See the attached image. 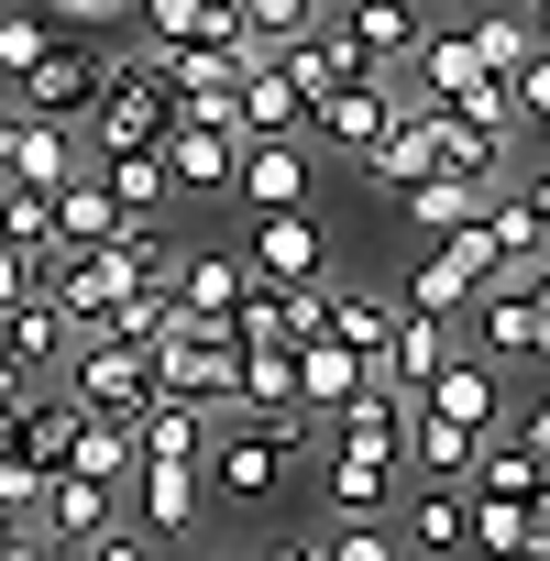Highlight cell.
<instances>
[{
    "mask_svg": "<svg viewBox=\"0 0 550 561\" xmlns=\"http://www.w3.org/2000/svg\"><path fill=\"white\" fill-rule=\"evenodd\" d=\"M275 78H287V89H298V100L320 111L331 89H353V78H375V67H364V56H353L342 34H309V45H287V56H275Z\"/></svg>",
    "mask_w": 550,
    "mask_h": 561,
    "instance_id": "27",
    "label": "cell"
},
{
    "mask_svg": "<svg viewBox=\"0 0 550 561\" xmlns=\"http://www.w3.org/2000/svg\"><path fill=\"white\" fill-rule=\"evenodd\" d=\"M506 111H517V133H539V144H550V56H528V67L506 78Z\"/></svg>",
    "mask_w": 550,
    "mask_h": 561,
    "instance_id": "39",
    "label": "cell"
},
{
    "mask_svg": "<svg viewBox=\"0 0 550 561\" xmlns=\"http://www.w3.org/2000/svg\"><path fill=\"white\" fill-rule=\"evenodd\" d=\"M89 176L111 187V209H122V220H165V198H176L154 144H133V154H89Z\"/></svg>",
    "mask_w": 550,
    "mask_h": 561,
    "instance_id": "23",
    "label": "cell"
},
{
    "mask_svg": "<svg viewBox=\"0 0 550 561\" xmlns=\"http://www.w3.org/2000/svg\"><path fill=\"white\" fill-rule=\"evenodd\" d=\"M287 375H298V419H331V408H353L375 375H364V353H342L331 331H309L298 353H287Z\"/></svg>",
    "mask_w": 550,
    "mask_h": 561,
    "instance_id": "18",
    "label": "cell"
},
{
    "mask_svg": "<svg viewBox=\"0 0 550 561\" xmlns=\"http://www.w3.org/2000/svg\"><path fill=\"white\" fill-rule=\"evenodd\" d=\"M56 45H67V34L34 12V0H0V89H23V78L56 56Z\"/></svg>",
    "mask_w": 550,
    "mask_h": 561,
    "instance_id": "33",
    "label": "cell"
},
{
    "mask_svg": "<svg viewBox=\"0 0 550 561\" xmlns=\"http://www.w3.org/2000/svg\"><path fill=\"white\" fill-rule=\"evenodd\" d=\"M386 122H397V78H353V89H331V100L309 111V154L331 144L342 165H364V144H375Z\"/></svg>",
    "mask_w": 550,
    "mask_h": 561,
    "instance_id": "14",
    "label": "cell"
},
{
    "mask_svg": "<svg viewBox=\"0 0 550 561\" xmlns=\"http://www.w3.org/2000/svg\"><path fill=\"white\" fill-rule=\"evenodd\" d=\"M397 430H408V397H386V386H364L353 408L320 419V440H375V451H397Z\"/></svg>",
    "mask_w": 550,
    "mask_h": 561,
    "instance_id": "36",
    "label": "cell"
},
{
    "mask_svg": "<svg viewBox=\"0 0 550 561\" xmlns=\"http://www.w3.org/2000/svg\"><path fill=\"white\" fill-rule=\"evenodd\" d=\"M264 561H320V539H287V550H264Z\"/></svg>",
    "mask_w": 550,
    "mask_h": 561,
    "instance_id": "49",
    "label": "cell"
},
{
    "mask_svg": "<svg viewBox=\"0 0 550 561\" xmlns=\"http://www.w3.org/2000/svg\"><path fill=\"white\" fill-rule=\"evenodd\" d=\"M242 144H309V100L275 78V67L242 78Z\"/></svg>",
    "mask_w": 550,
    "mask_h": 561,
    "instance_id": "29",
    "label": "cell"
},
{
    "mask_svg": "<svg viewBox=\"0 0 550 561\" xmlns=\"http://www.w3.org/2000/svg\"><path fill=\"white\" fill-rule=\"evenodd\" d=\"M45 561H89V550H45Z\"/></svg>",
    "mask_w": 550,
    "mask_h": 561,
    "instance_id": "52",
    "label": "cell"
},
{
    "mask_svg": "<svg viewBox=\"0 0 550 561\" xmlns=\"http://www.w3.org/2000/svg\"><path fill=\"white\" fill-rule=\"evenodd\" d=\"M473 12H484V0H473Z\"/></svg>",
    "mask_w": 550,
    "mask_h": 561,
    "instance_id": "53",
    "label": "cell"
},
{
    "mask_svg": "<svg viewBox=\"0 0 550 561\" xmlns=\"http://www.w3.org/2000/svg\"><path fill=\"white\" fill-rule=\"evenodd\" d=\"M429 165H440V111H429V100H397V122H386V133L364 144V165H353V176L397 198V187H419Z\"/></svg>",
    "mask_w": 550,
    "mask_h": 561,
    "instance_id": "12",
    "label": "cell"
},
{
    "mask_svg": "<svg viewBox=\"0 0 550 561\" xmlns=\"http://www.w3.org/2000/svg\"><path fill=\"white\" fill-rule=\"evenodd\" d=\"M133 287H144V275H133L111 242H100V253H56V309H67V331H78V342H89V331H100Z\"/></svg>",
    "mask_w": 550,
    "mask_h": 561,
    "instance_id": "16",
    "label": "cell"
},
{
    "mask_svg": "<svg viewBox=\"0 0 550 561\" xmlns=\"http://www.w3.org/2000/svg\"><path fill=\"white\" fill-rule=\"evenodd\" d=\"M89 561H165V550H154V539H144V528H133V517H122V528H111V539H89Z\"/></svg>",
    "mask_w": 550,
    "mask_h": 561,
    "instance_id": "44",
    "label": "cell"
},
{
    "mask_svg": "<svg viewBox=\"0 0 550 561\" xmlns=\"http://www.w3.org/2000/svg\"><path fill=\"white\" fill-rule=\"evenodd\" d=\"M0 353L23 364V386H45V375H67L78 331H67V309H56V298H45V309H0Z\"/></svg>",
    "mask_w": 550,
    "mask_h": 561,
    "instance_id": "20",
    "label": "cell"
},
{
    "mask_svg": "<svg viewBox=\"0 0 550 561\" xmlns=\"http://www.w3.org/2000/svg\"><path fill=\"white\" fill-rule=\"evenodd\" d=\"M242 275H264V287H331V231H320V209L242 220Z\"/></svg>",
    "mask_w": 550,
    "mask_h": 561,
    "instance_id": "2",
    "label": "cell"
},
{
    "mask_svg": "<svg viewBox=\"0 0 550 561\" xmlns=\"http://www.w3.org/2000/svg\"><path fill=\"white\" fill-rule=\"evenodd\" d=\"M176 331H187V320H176V298H165V287H133V298L100 320V342H122V353H144V364H154Z\"/></svg>",
    "mask_w": 550,
    "mask_h": 561,
    "instance_id": "30",
    "label": "cell"
},
{
    "mask_svg": "<svg viewBox=\"0 0 550 561\" xmlns=\"http://www.w3.org/2000/svg\"><path fill=\"white\" fill-rule=\"evenodd\" d=\"M23 397H34V386H23V364H12V353H0V408H23Z\"/></svg>",
    "mask_w": 550,
    "mask_h": 561,
    "instance_id": "46",
    "label": "cell"
},
{
    "mask_svg": "<svg viewBox=\"0 0 550 561\" xmlns=\"http://www.w3.org/2000/svg\"><path fill=\"white\" fill-rule=\"evenodd\" d=\"M397 462H408V484H462V473H473V430H451V419L408 408V430H397Z\"/></svg>",
    "mask_w": 550,
    "mask_h": 561,
    "instance_id": "21",
    "label": "cell"
},
{
    "mask_svg": "<svg viewBox=\"0 0 550 561\" xmlns=\"http://www.w3.org/2000/svg\"><path fill=\"white\" fill-rule=\"evenodd\" d=\"M56 298V253L45 242H0V309H45Z\"/></svg>",
    "mask_w": 550,
    "mask_h": 561,
    "instance_id": "38",
    "label": "cell"
},
{
    "mask_svg": "<svg viewBox=\"0 0 550 561\" xmlns=\"http://www.w3.org/2000/svg\"><path fill=\"white\" fill-rule=\"evenodd\" d=\"M539 561H550V495H539Z\"/></svg>",
    "mask_w": 550,
    "mask_h": 561,
    "instance_id": "51",
    "label": "cell"
},
{
    "mask_svg": "<svg viewBox=\"0 0 550 561\" xmlns=\"http://www.w3.org/2000/svg\"><path fill=\"white\" fill-rule=\"evenodd\" d=\"M517 320H528V364H550V253L528 264V287H517Z\"/></svg>",
    "mask_w": 550,
    "mask_h": 561,
    "instance_id": "41",
    "label": "cell"
},
{
    "mask_svg": "<svg viewBox=\"0 0 550 561\" xmlns=\"http://www.w3.org/2000/svg\"><path fill=\"white\" fill-rule=\"evenodd\" d=\"M484 198H495V187H473V176H419V187H397V209H408V231H419V242H440V231L484 220Z\"/></svg>",
    "mask_w": 550,
    "mask_h": 561,
    "instance_id": "28",
    "label": "cell"
},
{
    "mask_svg": "<svg viewBox=\"0 0 550 561\" xmlns=\"http://www.w3.org/2000/svg\"><path fill=\"white\" fill-rule=\"evenodd\" d=\"M67 473H89V484H133V430L122 419H78V451H67Z\"/></svg>",
    "mask_w": 550,
    "mask_h": 561,
    "instance_id": "37",
    "label": "cell"
},
{
    "mask_svg": "<svg viewBox=\"0 0 550 561\" xmlns=\"http://www.w3.org/2000/svg\"><path fill=\"white\" fill-rule=\"evenodd\" d=\"M89 154H133V144H165V89L133 67V56H111V89L89 100Z\"/></svg>",
    "mask_w": 550,
    "mask_h": 561,
    "instance_id": "7",
    "label": "cell"
},
{
    "mask_svg": "<svg viewBox=\"0 0 550 561\" xmlns=\"http://www.w3.org/2000/svg\"><path fill=\"white\" fill-rule=\"evenodd\" d=\"M67 397H78V408H89V419H122V430H133V419H144V408H154V364H144V353H122V342H100V331H89V342H78V353H67Z\"/></svg>",
    "mask_w": 550,
    "mask_h": 561,
    "instance_id": "5",
    "label": "cell"
},
{
    "mask_svg": "<svg viewBox=\"0 0 550 561\" xmlns=\"http://www.w3.org/2000/svg\"><path fill=\"white\" fill-rule=\"evenodd\" d=\"M462 34H473V67H484V78H517V67L539 56V34H528V12H506V0H484V12H473Z\"/></svg>",
    "mask_w": 550,
    "mask_h": 561,
    "instance_id": "32",
    "label": "cell"
},
{
    "mask_svg": "<svg viewBox=\"0 0 550 561\" xmlns=\"http://www.w3.org/2000/svg\"><path fill=\"white\" fill-rule=\"evenodd\" d=\"M320 561H397V539H386V517H342L320 539Z\"/></svg>",
    "mask_w": 550,
    "mask_h": 561,
    "instance_id": "40",
    "label": "cell"
},
{
    "mask_svg": "<svg viewBox=\"0 0 550 561\" xmlns=\"http://www.w3.org/2000/svg\"><path fill=\"white\" fill-rule=\"evenodd\" d=\"M506 198H517V209H528V231H539V242H550V165H539V176H517V187H506Z\"/></svg>",
    "mask_w": 550,
    "mask_h": 561,
    "instance_id": "45",
    "label": "cell"
},
{
    "mask_svg": "<svg viewBox=\"0 0 550 561\" xmlns=\"http://www.w3.org/2000/svg\"><path fill=\"white\" fill-rule=\"evenodd\" d=\"M528 34H539V56H550V0H539V12H528Z\"/></svg>",
    "mask_w": 550,
    "mask_h": 561,
    "instance_id": "50",
    "label": "cell"
},
{
    "mask_svg": "<svg viewBox=\"0 0 550 561\" xmlns=\"http://www.w3.org/2000/svg\"><path fill=\"white\" fill-rule=\"evenodd\" d=\"M111 231H122V209H111V187H100V176L56 187V253H100Z\"/></svg>",
    "mask_w": 550,
    "mask_h": 561,
    "instance_id": "34",
    "label": "cell"
},
{
    "mask_svg": "<svg viewBox=\"0 0 550 561\" xmlns=\"http://www.w3.org/2000/svg\"><path fill=\"white\" fill-rule=\"evenodd\" d=\"M242 287H253V275H242L231 242H176V253H165V298H176L187 331H220V342H231V298H242Z\"/></svg>",
    "mask_w": 550,
    "mask_h": 561,
    "instance_id": "3",
    "label": "cell"
},
{
    "mask_svg": "<svg viewBox=\"0 0 550 561\" xmlns=\"http://www.w3.org/2000/svg\"><path fill=\"white\" fill-rule=\"evenodd\" d=\"M56 34H100V23H133V0H34Z\"/></svg>",
    "mask_w": 550,
    "mask_h": 561,
    "instance_id": "42",
    "label": "cell"
},
{
    "mask_svg": "<svg viewBox=\"0 0 550 561\" xmlns=\"http://www.w3.org/2000/svg\"><path fill=\"white\" fill-rule=\"evenodd\" d=\"M100 89H111V56H100L89 34H67V45H56V56H45V67L12 89V111H23V122H67V133H78Z\"/></svg>",
    "mask_w": 550,
    "mask_h": 561,
    "instance_id": "4",
    "label": "cell"
},
{
    "mask_svg": "<svg viewBox=\"0 0 550 561\" xmlns=\"http://www.w3.org/2000/svg\"><path fill=\"white\" fill-rule=\"evenodd\" d=\"M440 364H451V320H419V309H397V331H386V353H375V386L419 408V386H429Z\"/></svg>",
    "mask_w": 550,
    "mask_h": 561,
    "instance_id": "17",
    "label": "cell"
},
{
    "mask_svg": "<svg viewBox=\"0 0 550 561\" xmlns=\"http://www.w3.org/2000/svg\"><path fill=\"white\" fill-rule=\"evenodd\" d=\"M320 331H331L342 353H364V375H375V353H386V331H397V298H386V287H331V298H320Z\"/></svg>",
    "mask_w": 550,
    "mask_h": 561,
    "instance_id": "24",
    "label": "cell"
},
{
    "mask_svg": "<svg viewBox=\"0 0 550 561\" xmlns=\"http://www.w3.org/2000/svg\"><path fill=\"white\" fill-rule=\"evenodd\" d=\"M122 506H133V528H144L154 550H176V539L198 528V506H209V473H198V462H133Z\"/></svg>",
    "mask_w": 550,
    "mask_h": 561,
    "instance_id": "9",
    "label": "cell"
},
{
    "mask_svg": "<svg viewBox=\"0 0 550 561\" xmlns=\"http://www.w3.org/2000/svg\"><path fill=\"white\" fill-rule=\"evenodd\" d=\"M133 462H209V408L154 397V408L133 419Z\"/></svg>",
    "mask_w": 550,
    "mask_h": 561,
    "instance_id": "25",
    "label": "cell"
},
{
    "mask_svg": "<svg viewBox=\"0 0 550 561\" xmlns=\"http://www.w3.org/2000/svg\"><path fill=\"white\" fill-rule=\"evenodd\" d=\"M12 144H23V111H12V100H0V165H12Z\"/></svg>",
    "mask_w": 550,
    "mask_h": 561,
    "instance_id": "47",
    "label": "cell"
},
{
    "mask_svg": "<svg viewBox=\"0 0 550 561\" xmlns=\"http://www.w3.org/2000/svg\"><path fill=\"white\" fill-rule=\"evenodd\" d=\"M0 561H45V539H34V528H23V539H12V550H0Z\"/></svg>",
    "mask_w": 550,
    "mask_h": 561,
    "instance_id": "48",
    "label": "cell"
},
{
    "mask_svg": "<svg viewBox=\"0 0 550 561\" xmlns=\"http://www.w3.org/2000/svg\"><path fill=\"white\" fill-rule=\"evenodd\" d=\"M154 397H187V408L231 419V397H242V353H231L220 331H176V342L154 353Z\"/></svg>",
    "mask_w": 550,
    "mask_h": 561,
    "instance_id": "8",
    "label": "cell"
},
{
    "mask_svg": "<svg viewBox=\"0 0 550 561\" xmlns=\"http://www.w3.org/2000/svg\"><path fill=\"white\" fill-rule=\"evenodd\" d=\"M462 550H484V561H539V506L462 495Z\"/></svg>",
    "mask_w": 550,
    "mask_h": 561,
    "instance_id": "26",
    "label": "cell"
},
{
    "mask_svg": "<svg viewBox=\"0 0 550 561\" xmlns=\"http://www.w3.org/2000/svg\"><path fill=\"white\" fill-rule=\"evenodd\" d=\"M165 187H187V198H231V133H187V122H165Z\"/></svg>",
    "mask_w": 550,
    "mask_h": 561,
    "instance_id": "22",
    "label": "cell"
},
{
    "mask_svg": "<svg viewBox=\"0 0 550 561\" xmlns=\"http://www.w3.org/2000/svg\"><path fill=\"white\" fill-rule=\"evenodd\" d=\"M397 517H408V550H429V561L462 550V484H408Z\"/></svg>",
    "mask_w": 550,
    "mask_h": 561,
    "instance_id": "31",
    "label": "cell"
},
{
    "mask_svg": "<svg viewBox=\"0 0 550 561\" xmlns=\"http://www.w3.org/2000/svg\"><path fill=\"white\" fill-rule=\"evenodd\" d=\"M309 176H320V154H309V144H231V198H242V220L309 209Z\"/></svg>",
    "mask_w": 550,
    "mask_h": 561,
    "instance_id": "10",
    "label": "cell"
},
{
    "mask_svg": "<svg viewBox=\"0 0 550 561\" xmlns=\"http://www.w3.org/2000/svg\"><path fill=\"white\" fill-rule=\"evenodd\" d=\"M506 440H517V451H528V462H550V386H539V397H528V408H517V419H506Z\"/></svg>",
    "mask_w": 550,
    "mask_h": 561,
    "instance_id": "43",
    "label": "cell"
},
{
    "mask_svg": "<svg viewBox=\"0 0 550 561\" xmlns=\"http://www.w3.org/2000/svg\"><path fill=\"white\" fill-rule=\"evenodd\" d=\"M331 34H342L375 78H397V67H408V45L429 34V12H419V0H331Z\"/></svg>",
    "mask_w": 550,
    "mask_h": 561,
    "instance_id": "13",
    "label": "cell"
},
{
    "mask_svg": "<svg viewBox=\"0 0 550 561\" xmlns=\"http://www.w3.org/2000/svg\"><path fill=\"white\" fill-rule=\"evenodd\" d=\"M0 176L34 187V198H56V187L89 176V133H67V122H23V144H12V165H0Z\"/></svg>",
    "mask_w": 550,
    "mask_h": 561,
    "instance_id": "19",
    "label": "cell"
},
{
    "mask_svg": "<svg viewBox=\"0 0 550 561\" xmlns=\"http://www.w3.org/2000/svg\"><path fill=\"white\" fill-rule=\"evenodd\" d=\"M419 408H429V419H451V430H473V440H484V430H506V375H495V364H484V353H451V364H440V375H429V386H419Z\"/></svg>",
    "mask_w": 550,
    "mask_h": 561,
    "instance_id": "15",
    "label": "cell"
},
{
    "mask_svg": "<svg viewBox=\"0 0 550 561\" xmlns=\"http://www.w3.org/2000/svg\"><path fill=\"white\" fill-rule=\"evenodd\" d=\"M309 451H320V419H220V440H209V495H242V506H264V495H287L298 473H309Z\"/></svg>",
    "mask_w": 550,
    "mask_h": 561,
    "instance_id": "1",
    "label": "cell"
},
{
    "mask_svg": "<svg viewBox=\"0 0 550 561\" xmlns=\"http://www.w3.org/2000/svg\"><path fill=\"white\" fill-rule=\"evenodd\" d=\"M309 473H320L331 517H386V506L408 495V462H397V451H375V440H320V451H309Z\"/></svg>",
    "mask_w": 550,
    "mask_h": 561,
    "instance_id": "6",
    "label": "cell"
},
{
    "mask_svg": "<svg viewBox=\"0 0 550 561\" xmlns=\"http://www.w3.org/2000/svg\"><path fill=\"white\" fill-rule=\"evenodd\" d=\"M287 408H298L287 342H253V353H242V397H231V419H287Z\"/></svg>",
    "mask_w": 550,
    "mask_h": 561,
    "instance_id": "35",
    "label": "cell"
},
{
    "mask_svg": "<svg viewBox=\"0 0 550 561\" xmlns=\"http://www.w3.org/2000/svg\"><path fill=\"white\" fill-rule=\"evenodd\" d=\"M45 550H89V539H111L122 528V495L111 484H89V473H45V495H34V517H23Z\"/></svg>",
    "mask_w": 550,
    "mask_h": 561,
    "instance_id": "11",
    "label": "cell"
}]
</instances>
